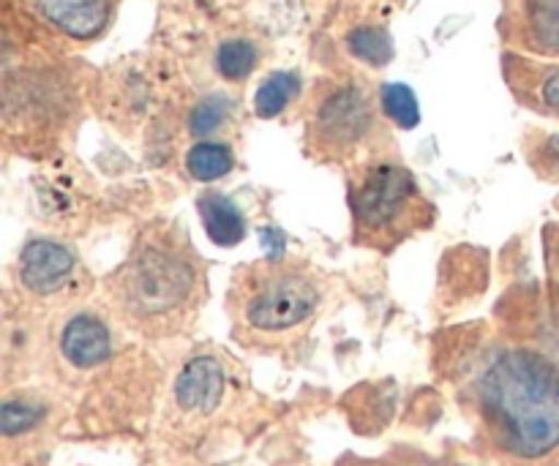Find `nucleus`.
<instances>
[{"mask_svg":"<svg viewBox=\"0 0 559 466\" xmlns=\"http://www.w3.org/2000/svg\"><path fill=\"white\" fill-rule=\"evenodd\" d=\"M126 320L142 327H175L200 311L205 295L200 254L169 227L147 229L112 278Z\"/></svg>","mask_w":559,"mask_h":466,"instance_id":"nucleus-2","label":"nucleus"},{"mask_svg":"<svg viewBox=\"0 0 559 466\" xmlns=\"http://www.w3.org/2000/svg\"><path fill=\"white\" fill-rule=\"evenodd\" d=\"M257 60H260V52H257L254 44L246 41V38H229L218 47L216 69L224 80L243 82L257 69Z\"/></svg>","mask_w":559,"mask_h":466,"instance_id":"nucleus-14","label":"nucleus"},{"mask_svg":"<svg viewBox=\"0 0 559 466\" xmlns=\"http://www.w3.org/2000/svg\"><path fill=\"white\" fill-rule=\"evenodd\" d=\"M355 229L364 240H402L418 222L420 191L413 172L396 164H377L349 196Z\"/></svg>","mask_w":559,"mask_h":466,"instance_id":"nucleus-4","label":"nucleus"},{"mask_svg":"<svg viewBox=\"0 0 559 466\" xmlns=\"http://www.w3.org/2000/svg\"><path fill=\"white\" fill-rule=\"evenodd\" d=\"M229 118V98L222 93H213L205 96L202 101H197V107L189 115V129L194 136H211L213 131H218L224 126V120Z\"/></svg>","mask_w":559,"mask_h":466,"instance_id":"nucleus-16","label":"nucleus"},{"mask_svg":"<svg viewBox=\"0 0 559 466\" xmlns=\"http://www.w3.org/2000/svg\"><path fill=\"white\" fill-rule=\"evenodd\" d=\"M197 211H200L202 227H205L207 238L216 246L233 249L246 238V216L227 194L218 191H207L197 200Z\"/></svg>","mask_w":559,"mask_h":466,"instance_id":"nucleus-10","label":"nucleus"},{"mask_svg":"<svg viewBox=\"0 0 559 466\" xmlns=\"http://www.w3.org/2000/svg\"><path fill=\"white\" fill-rule=\"evenodd\" d=\"M60 353L76 369H96L112 355V336L93 314H76L60 333Z\"/></svg>","mask_w":559,"mask_h":466,"instance_id":"nucleus-9","label":"nucleus"},{"mask_svg":"<svg viewBox=\"0 0 559 466\" xmlns=\"http://www.w3.org/2000/svg\"><path fill=\"white\" fill-rule=\"evenodd\" d=\"M369 98L360 87L344 85L328 93L311 120V136L328 153H347L371 131Z\"/></svg>","mask_w":559,"mask_h":466,"instance_id":"nucleus-5","label":"nucleus"},{"mask_svg":"<svg viewBox=\"0 0 559 466\" xmlns=\"http://www.w3.org/2000/svg\"><path fill=\"white\" fill-rule=\"evenodd\" d=\"M76 260L66 246L55 240H31L20 254L22 287L36 295H55L74 276Z\"/></svg>","mask_w":559,"mask_h":466,"instance_id":"nucleus-7","label":"nucleus"},{"mask_svg":"<svg viewBox=\"0 0 559 466\" xmlns=\"http://www.w3.org/2000/svg\"><path fill=\"white\" fill-rule=\"evenodd\" d=\"M224 385H227V377H224L222 363L211 355H200L189 360L175 380V402L186 413L211 415L222 404Z\"/></svg>","mask_w":559,"mask_h":466,"instance_id":"nucleus-8","label":"nucleus"},{"mask_svg":"<svg viewBox=\"0 0 559 466\" xmlns=\"http://www.w3.org/2000/svg\"><path fill=\"white\" fill-rule=\"evenodd\" d=\"M347 47L355 58L364 60V63H369V65H374V69L388 65L393 60V55H396L391 33L380 25L353 27L347 36Z\"/></svg>","mask_w":559,"mask_h":466,"instance_id":"nucleus-13","label":"nucleus"},{"mask_svg":"<svg viewBox=\"0 0 559 466\" xmlns=\"http://www.w3.org/2000/svg\"><path fill=\"white\" fill-rule=\"evenodd\" d=\"M540 96H544V104L549 109H555L559 115V69L551 71L549 76L544 80V85H540Z\"/></svg>","mask_w":559,"mask_h":466,"instance_id":"nucleus-19","label":"nucleus"},{"mask_svg":"<svg viewBox=\"0 0 559 466\" xmlns=\"http://www.w3.org/2000/svg\"><path fill=\"white\" fill-rule=\"evenodd\" d=\"M300 93V76L295 71H273L260 87H257L254 96V112L257 118L271 120L276 115H282L289 104L295 101V96Z\"/></svg>","mask_w":559,"mask_h":466,"instance_id":"nucleus-11","label":"nucleus"},{"mask_svg":"<svg viewBox=\"0 0 559 466\" xmlns=\"http://www.w3.org/2000/svg\"><path fill=\"white\" fill-rule=\"evenodd\" d=\"M44 418V413L38 407L22 402H5L0 409V429L5 437H16L22 431H31L38 420Z\"/></svg>","mask_w":559,"mask_h":466,"instance_id":"nucleus-18","label":"nucleus"},{"mask_svg":"<svg viewBox=\"0 0 559 466\" xmlns=\"http://www.w3.org/2000/svg\"><path fill=\"white\" fill-rule=\"evenodd\" d=\"M380 107L399 129H415L420 123V104L413 87L402 82H388L380 91Z\"/></svg>","mask_w":559,"mask_h":466,"instance_id":"nucleus-15","label":"nucleus"},{"mask_svg":"<svg viewBox=\"0 0 559 466\" xmlns=\"http://www.w3.org/2000/svg\"><path fill=\"white\" fill-rule=\"evenodd\" d=\"M480 407L497 442L519 458H544L559 447V360L511 349L486 369Z\"/></svg>","mask_w":559,"mask_h":466,"instance_id":"nucleus-1","label":"nucleus"},{"mask_svg":"<svg viewBox=\"0 0 559 466\" xmlns=\"http://www.w3.org/2000/svg\"><path fill=\"white\" fill-rule=\"evenodd\" d=\"M322 282L300 262L267 260L235 284V320L257 336H284L309 325L322 309Z\"/></svg>","mask_w":559,"mask_h":466,"instance_id":"nucleus-3","label":"nucleus"},{"mask_svg":"<svg viewBox=\"0 0 559 466\" xmlns=\"http://www.w3.org/2000/svg\"><path fill=\"white\" fill-rule=\"evenodd\" d=\"M235 158L233 151L222 142H197L186 153V172L200 183H211V180L224 178L233 172Z\"/></svg>","mask_w":559,"mask_h":466,"instance_id":"nucleus-12","label":"nucleus"},{"mask_svg":"<svg viewBox=\"0 0 559 466\" xmlns=\"http://www.w3.org/2000/svg\"><path fill=\"white\" fill-rule=\"evenodd\" d=\"M533 31L546 47L559 49V0H535L530 11Z\"/></svg>","mask_w":559,"mask_h":466,"instance_id":"nucleus-17","label":"nucleus"},{"mask_svg":"<svg viewBox=\"0 0 559 466\" xmlns=\"http://www.w3.org/2000/svg\"><path fill=\"white\" fill-rule=\"evenodd\" d=\"M22 9L71 41H93L112 22L120 0H20Z\"/></svg>","mask_w":559,"mask_h":466,"instance_id":"nucleus-6","label":"nucleus"}]
</instances>
